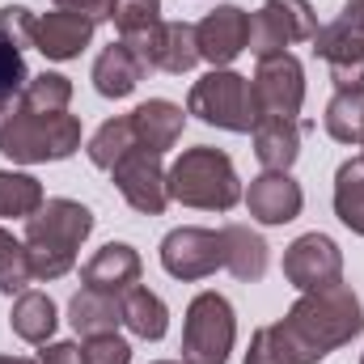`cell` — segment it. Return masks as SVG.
<instances>
[{
  "instance_id": "1",
  "label": "cell",
  "mask_w": 364,
  "mask_h": 364,
  "mask_svg": "<svg viewBox=\"0 0 364 364\" xmlns=\"http://www.w3.org/2000/svg\"><path fill=\"white\" fill-rule=\"evenodd\" d=\"M360 331L364 305L343 279L326 288H309L279 322L255 331L246 364H318L335 348L352 343Z\"/></svg>"
},
{
  "instance_id": "2",
  "label": "cell",
  "mask_w": 364,
  "mask_h": 364,
  "mask_svg": "<svg viewBox=\"0 0 364 364\" xmlns=\"http://www.w3.org/2000/svg\"><path fill=\"white\" fill-rule=\"evenodd\" d=\"M93 233V212L77 199H47L26 220V255L34 279H60L77 267V250Z\"/></svg>"
},
{
  "instance_id": "3",
  "label": "cell",
  "mask_w": 364,
  "mask_h": 364,
  "mask_svg": "<svg viewBox=\"0 0 364 364\" xmlns=\"http://www.w3.org/2000/svg\"><path fill=\"white\" fill-rule=\"evenodd\" d=\"M81 149V119L77 114H30L13 102H0V153L21 166L68 161Z\"/></svg>"
},
{
  "instance_id": "4",
  "label": "cell",
  "mask_w": 364,
  "mask_h": 364,
  "mask_svg": "<svg viewBox=\"0 0 364 364\" xmlns=\"http://www.w3.org/2000/svg\"><path fill=\"white\" fill-rule=\"evenodd\" d=\"M166 186H170V199H178L182 208H203V212H229L242 199V178L229 153L212 144L186 149L166 170Z\"/></svg>"
},
{
  "instance_id": "5",
  "label": "cell",
  "mask_w": 364,
  "mask_h": 364,
  "mask_svg": "<svg viewBox=\"0 0 364 364\" xmlns=\"http://www.w3.org/2000/svg\"><path fill=\"white\" fill-rule=\"evenodd\" d=\"M186 114H195L199 123L220 127V132H255V123H259L250 81H246L242 73H233V68H212V73H203V77L191 85Z\"/></svg>"
},
{
  "instance_id": "6",
  "label": "cell",
  "mask_w": 364,
  "mask_h": 364,
  "mask_svg": "<svg viewBox=\"0 0 364 364\" xmlns=\"http://www.w3.org/2000/svg\"><path fill=\"white\" fill-rule=\"evenodd\" d=\"M233 339H237L233 305L220 292H199L186 305L182 322V364H229Z\"/></svg>"
},
{
  "instance_id": "7",
  "label": "cell",
  "mask_w": 364,
  "mask_h": 364,
  "mask_svg": "<svg viewBox=\"0 0 364 364\" xmlns=\"http://www.w3.org/2000/svg\"><path fill=\"white\" fill-rule=\"evenodd\" d=\"M314 34H318V13L309 0H267L250 17L246 51L255 60H267V55H284L288 43H314Z\"/></svg>"
},
{
  "instance_id": "8",
  "label": "cell",
  "mask_w": 364,
  "mask_h": 364,
  "mask_svg": "<svg viewBox=\"0 0 364 364\" xmlns=\"http://www.w3.org/2000/svg\"><path fill=\"white\" fill-rule=\"evenodd\" d=\"M255 114L259 119H296L305 106V68L296 55H267L259 60V73L250 81Z\"/></svg>"
},
{
  "instance_id": "9",
  "label": "cell",
  "mask_w": 364,
  "mask_h": 364,
  "mask_svg": "<svg viewBox=\"0 0 364 364\" xmlns=\"http://www.w3.org/2000/svg\"><path fill=\"white\" fill-rule=\"evenodd\" d=\"M136 60L144 64V73H170L182 77L199 64V43H195V26L191 21H157L153 30L136 34V38H123Z\"/></svg>"
},
{
  "instance_id": "10",
  "label": "cell",
  "mask_w": 364,
  "mask_h": 364,
  "mask_svg": "<svg viewBox=\"0 0 364 364\" xmlns=\"http://www.w3.org/2000/svg\"><path fill=\"white\" fill-rule=\"evenodd\" d=\"M284 279L301 292L309 288H326L343 279V250L335 237L326 233H301L288 250H284Z\"/></svg>"
},
{
  "instance_id": "11",
  "label": "cell",
  "mask_w": 364,
  "mask_h": 364,
  "mask_svg": "<svg viewBox=\"0 0 364 364\" xmlns=\"http://www.w3.org/2000/svg\"><path fill=\"white\" fill-rule=\"evenodd\" d=\"M161 267L191 284V279H208L216 267H225V255H220V233L212 229H199V225H182L174 233H166L161 242Z\"/></svg>"
},
{
  "instance_id": "12",
  "label": "cell",
  "mask_w": 364,
  "mask_h": 364,
  "mask_svg": "<svg viewBox=\"0 0 364 364\" xmlns=\"http://www.w3.org/2000/svg\"><path fill=\"white\" fill-rule=\"evenodd\" d=\"M110 178L119 186V195L144 212V216H161L166 203H170V186H166V170H161V153H149V149H132L114 170Z\"/></svg>"
},
{
  "instance_id": "13",
  "label": "cell",
  "mask_w": 364,
  "mask_h": 364,
  "mask_svg": "<svg viewBox=\"0 0 364 364\" xmlns=\"http://www.w3.org/2000/svg\"><path fill=\"white\" fill-rule=\"evenodd\" d=\"M314 55L326 60L331 68V81L339 93H364V34L343 26V21H331V26H318L314 34Z\"/></svg>"
},
{
  "instance_id": "14",
  "label": "cell",
  "mask_w": 364,
  "mask_h": 364,
  "mask_svg": "<svg viewBox=\"0 0 364 364\" xmlns=\"http://www.w3.org/2000/svg\"><path fill=\"white\" fill-rule=\"evenodd\" d=\"M250 38V13L237 4H216L199 26H195V43H199V60H208L212 68H229Z\"/></svg>"
},
{
  "instance_id": "15",
  "label": "cell",
  "mask_w": 364,
  "mask_h": 364,
  "mask_svg": "<svg viewBox=\"0 0 364 364\" xmlns=\"http://www.w3.org/2000/svg\"><path fill=\"white\" fill-rule=\"evenodd\" d=\"M242 199L259 225H288L305 208V191L288 170H263L259 178H250V191Z\"/></svg>"
},
{
  "instance_id": "16",
  "label": "cell",
  "mask_w": 364,
  "mask_h": 364,
  "mask_svg": "<svg viewBox=\"0 0 364 364\" xmlns=\"http://www.w3.org/2000/svg\"><path fill=\"white\" fill-rule=\"evenodd\" d=\"M93 30H97L93 17H85V13H68V9H55V13L34 17V47H38L47 60L64 64V60H77V55L90 47Z\"/></svg>"
},
{
  "instance_id": "17",
  "label": "cell",
  "mask_w": 364,
  "mask_h": 364,
  "mask_svg": "<svg viewBox=\"0 0 364 364\" xmlns=\"http://www.w3.org/2000/svg\"><path fill=\"white\" fill-rule=\"evenodd\" d=\"M140 272H144V263H140V255L127 242H106L90 263L81 267V284L93 288V292L123 296V292H132L140 284Z\"/></svg>"
},
{
  "instance_id": "18",
  "label": "cell",
  "mask_w": 364,
  "mask_h": 364,
  "mask_svg": "<svg viewBox=\"0 0 364 364\" xmlns=\"http://www.w3.org/2000/svg\"><path fill=\"white\" fill-rule=\"evenodd\" d=\"M132 127H136V140L140 149L149 153H166L182 140V127H186V114L182 106L166 102V97H149L144 106L132 110Z\"/></svg>"
},
{
  "instance_id": "19",
  "label": "cell",
  "mask_w": 364,
  "mask_h": 364,
  "mask_svg": "<svg viewBox=\"0 0 364 364\" xmlns=\"http://www.w3.org/2000/svg\"><path fill=\"white\" fill-rule=\"evenodd\" d=\"M140 81H144V64L136 60V51H132L123 38L110 43V47L93 60V90L102 93V97H127Z\"/></svg>"
},
{
  "instance_id": "20",
  "label": "cell",
  "mask_w": 364,
  "mask_h": 364,
  "mask_svg": "<svg viewBox=\"0 0 364 364\" xmlns=\"http://www.w3.org/2000/svg\"><path fill=\"white\" fill-rule=\"evenodd\" d=\"M255 157L263 170H292L301 157V123L296 119H259L255 123Z\"/></svg>"
},
{
  "instance_id": "21",
  "label": "cell",
  "mask_w": 364,
  "mask_h": 364,
  "mask_svg": "<svg viewBox=\"0 0 364 364\" xmlns=\"http://www.w3.org/2000/svg\"><path fill=\"white\" fill-rule=\"evenodd\" d=\"M220 255H225V272H233L246 284L263 279V272H267V242L250 225H225L220 229Z\"/></svg>"
},
{
  "instance_id": "22",
  "label": "cell",
  "mask_w": 364,
  "mask_h": 364,
  "mask_svg": "<svg viewBox=\"0 0 364 364\" xmlns=\"http://www.w3.org/2000/svg\"><path fill=\"white\" fill-rule=\"evenodd\" d=\"M68 322L77 335H114L123 326V296H110V292H93L81 288L73 301H68Z\"/></svg>"
},
{
  "instance_id": "23",
  "label": "cell",
  "mask_w": 364,
  "mask_h": 364,
  "mask_svg": "<svg viewBox=\"0 0 364 364\" xmlns=\"http://www.w3.org/2000/svg\"><path fill=\"white\" fill-rule=\"evenodd\" d=\"M9 326H13V335H17V339H26V343H38V348H43V343L55 335V326H60L55 301H51L47 292H34V288L17 292L13 314H9Z\"/></svg>"
},
{
  "instance_id": "24",
  "label": "cell",
  "mask_w": 364,
  "mask_h": 364,
  "mask_svg": "<svg viewBox=\"0 0 364 364\" xmlns=\"http://www.w3.org/2000/svg\"><path fill=\"white\" fill-rule=\"evenodd\" d=\"M123 326L132 331V335H140V339H166V331H170V309H166V301L157 296V292H149V288H132V292H123Z\"/></svg>"
},
{
  "instance_id": "25",
  "label": "cell",
  "mask_w": 364,
  "mask_h": 364,
  "mask_svg": "<svg viewBox=\"0 0 364 364\" xmlns=\"http://www.w3.org/2000/svg\"><path fill=\"white\" fill-rule=\"evenodd\" d=\"M132 149H140V140H136V127H132V114H119V119H106L97 132L90 136V161L97 170H114Z\"/></svg>"
},
{
  "instance_id": "26",
  "label": "cell",
  "mask_w": 364,
  "mask_h": 364,
  "mask_svg": "<svg viewBox=\"0 0 364 364\" xmlns=\"http://www.w3.org/2000/svg\"><path fill=\"white\" fill-rule=\"evenodd\" d=\"M43 203H47V195L34 174L0 170V220H30Z\"/></svg>"
},
{
  "instance_id": "27",
  "label": "cell",
  "mask_w": 364,
  "mask_h": 364,
  "mask_svg": "<svg viewBox=\"0 0 364 364\" xmlns=\"http://www.w3.org/2000/svg\"><path fill=\"white\" fill-rule=\"evenodd\" d=\"M335 216L364 237V157H352L335 174Z\"/></svg>"
},
{
  "instance_id": "28",
  "label": "cell",
  "mask_w": 364,
  "mask_h": 364,
  "mask_svg": "<svg viewBox=\"0 0 364 364\" xmlns=\"http://www.w3.org/2000/svg\"><path fill=\"white\" fill-rule=\"evenodd\" d=\"M68 102H73V81L64 73H38L17 93V106L30 114H64Z\"/></svg>"
},
{
  "instance_id": "29",
  "label": "cell",
  "mask_w": 364,
  "mask_h": 364,
  "mask_svg": "<svg viewBox=\"0 0 364 364\" xmlns=\"http://www.w3.org/2000/svg\"><path fill=\"white\" fill-rule=\"evenodd\" d=\"M326 136L339 144H364V93H335L326 102Z\"/></svg>"
},
{
  "instance_id": "30",
  "label": "cell",
  "mask_w": 364,
  "mask_h": 364,
  "mask_svg": "<svg viewBox=\"0 0 364 364\" xmlns=\"http://www.w3.org/2000/svg\"><path fill=\"white\" fill-rule=\"evenodd\" d=\"M30 255H26V242H17L9 229H0V292L13 296V292H26L30 284Z\"/></svg>"
},
{
  "instance_id": "31",
  "label": "cell",
  "mask_w": 364,
  "mask_h": 364,
  "mask_svg": "<svg viewBox=\"0 0 364 364\" xmlns=\"http://www.w3.org/2000/svg\"><path fill=\"white\" fill-rule=\"evenodd\" d=\"M110 21H114L119 38H136L161 21V0H114Z\"/></svg>"
},
{
  "instance_id": "32",
  "label": "cell",
  "mask_w": 364,
  "mask_h": 364,
  "mask_svg": "<svg viewBox=\"0 0 364 364\" xmlns=\"http://www.w3.org/2000/svg\"><path fill=\"white\" fill-rule=\"evenodd\" d=\"M26 81H30V68H26L21 47L0 34V102H13L17 93L26 90Z\"/></svg>"
},
{
  "instance_id": "33",
  "label": "cell",
  "mask_w": 364,
  "mask_h": 364,
  "mask_svg": "<svg viewBox=\"0 0 364 364\" xmlns=\"http://www.w3.org/2000/svg\"><path fill=\"white\" fill-rule=\"evenodd\" d=\"M81 356L85 364H132V348L119 335H90L81 343Z\"/></svg>"
},
{
  "instance_id": "34",
  "label": "cell",
  "mask_w": 364,
  "mask_h": 364,
  "mask_svg": "<svg viewBox=\"0 0 364 364\" xmlns=\"http://www.w3.org/2000/svg\"><path fill=\"white\" fill-rule=\"evenodd\" d=\"M0 34L13 38L17 47H34V13L26 4H4L0 9Z\"/></svg>"
},
{
  "instance_id": "35",
  "label": "cell",
  "mask_w": 364,
  "mask_h": 364,
  "mask_svg": "<svg viewBox=\"0 0 364 364\" xmlns=\"http://www.w3.org/2000/svg\"><path fill=\"white\" fill-rule=\"evenodd\" d=\"M38 364H85V356H81V343H43Z\"/></svg>"
},
{
  "instance_id": "36",
  "label": "cell",
  "mask_w": 364,
  "mask_h": 364,
  "mask_svg": "<svg viewBox=\"0 0 364 364\" xmlns=\"http://www.w3.org/2000/svg\"><path fill=\"white\" fill-rule=\"evenodd\" d=\"M60 9H68V13H85L93 21H106L110 17V9H114V0H55Z\"/></svg>"
},
{
  "instance_id": "37",
  "label": "cell",
  "mask_w": 364,
  "mask_h": 364,
  "mask_svg": "<svg viewBox=\"0 0 364 364\" xmlns=\"http://www.w3.org/2000/svg\"><path fill=\"white\" fill-rule=\"evenodd\" d=\"M339 21L364 34V0H348V4H343V13H339Z\"/></svg>"
},
{
  "instance_id": "38",
  "label": "cell",
  "mask_w": 364,
  "mask_h": 364,
  "mask_svg": "<svg viewBox=\"0 0 364 364\" xmlns=\"http://www.w3.org/2000/svg\"><path fill=\"white\" fill-rule=\"evenodd\" d=\"M0 364H38V360H26V356H0Z\"/></svg>"
},
{
  "instance_id": "39",
  "label": "cell",
  "mask_w": 364,
  "mask_h": 364,
  "mask_svg": "<svg viewBox=\"0 0 364 364\" xmlns=\"http://www.w3.org/2000/svg\"><path fill=\"white\" fill-rule=\"evenodd\" d=\"M153 364H182V360H153Z\"/></svg>"
},
{
  "instance_id": "40",
  "label": "cell",
  "mask_w": 364,
  "mask_h": 364,
  "mask_svg": "<svg viewBox=\"0 0 364 364\" xmlns=\"http://www.w3.org/2000/svg\"><path fill=\"white\" fill-rule=\"evenodd\" d=\"M360 364H364V356H360Z\"/></svg>"
}]
</instances>
